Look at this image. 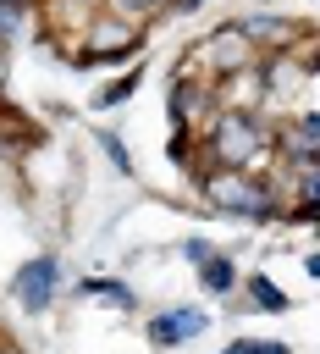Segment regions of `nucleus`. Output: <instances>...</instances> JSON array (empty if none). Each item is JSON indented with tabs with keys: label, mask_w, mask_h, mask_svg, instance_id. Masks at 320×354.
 I'll use <instances>...</instances> for the list:
<instances>
[{
	"label": "nucleus",
	"mask_w": 320,
	"mask_h": 354,
	"mask_svg": "<svg viewBox=\"0 0 320 354\" xmlns=\"http://www.w3.org/2000/svg\"><path fill=\"white\" fill-rule=\"evenodd\" d=\"M199 144H204V166H199V177H204V171H254V160L276 138H270L259 111H215L210 127L199 133Z\"/></svg>",
	"instance_id": "obj_1"
},
{
	"label": "nucleus",
	"mask_w": 320,
	"mask_h": 354,
	"mask_svg": "<svg viewBox=\"0 0 320 354\" xmlns=\"http://www.w3.org/2000/svg\"><path fill=\"white\" fill-rule=\"evenodd\" d=\"M199 194H204L210 210H221L232 221H281L287 216L281 194L259 171H204L199 177Z\"/></svg>",
	"instance_id": "obj_2"
},
{
	"label": "nucleus",
	"mask_w": 320,
	"mask_h": 354,
	"mask_svg": "<svg viewBox=\"0 0 320 354\" xmlns=\"http://www.w3.org/2000/svg\"><path fill=\"white\" fill-rule=\"evenodd\" d=\"M83 44H88V50H77L72 66H110V61H127V66H132L138 50H143V28L99 6V11L83 22Z\"/></svg>",
	"instance_id": "obj_3"
},
{
	"label": "nucleus",
	"mask_w": 320,
	"mask_h": 354,
	"mask_svg": "<svg viewBox=\"0 0 320 354\" xmlns=\"http://www.w3.org/2000/svg\"><path fill=\"white\" fill-rule=\"evenodd\" d=\"M215 111H221L215 83L182 61V66L171 72V88H166V116H171V127H177V133H204Z\"/></svg>",
	"instance_id": "obj_4"
},
{
	"label": "nucleus",
	"mask_w": 320,
	"mask_h": 354,
	"mask_svg": "<svg viewBox=\"0 0 320 354\" xmlns=\"http://www.w3.org/2000/svg\"><path fill=\"white\" fill-rule=\"evenodd\" d=\"M248 66H259V50L237 33V22H221V28H215V33H204V39H199V50H193V72H204L210 83L237 77V72H248Z\"/></svg>",
	"instance_id": "obj_5"
},
{
	"label": "nucleus",
	"mask_w": 320,
	"mask_h": 354,
	"mask_svg": "<svg viewBox=\"0 0 320 354\" xmlns=\"http://www.w3.org/2000/svg\"><path fill=\"white\" fill-rule=\"evenodd\" d=\"M61 282H66L61 254H33L28 266H17V271H11V299H17L28 315H44V310H55Z\"/></svg>",
	"instance_id": "obj_6"
},
{
	"label": "nucleus",
	"mask_w": 320,
	"mask_h": 354,
	"mask_svg": "<svg viewBox=\"0 0 320 354\" xmlns=\"http://www.w3.org/2000/svg\"><path fill=\"white\" fill-rule=\"evenodd\" d=\"M237 22V33L259 50V55H281V50H298L303 44V22L298 17H287V11H243V17H232Z\"/></svg>",
	"instance_id": "obj_7"
},
{
	"label": "nucleus",
	"mask_w": 320,
	"mask_h": 354,
	"mask_svg": "<svg viewBox=\"0 0 320 354\" xmlns=\"http://www.w3.org/2000/svg\"><path fill=\"white\" fill-rule=\"evenodd\" d=\"M204 332H210V315L193 310V304H171V310H154V315L143 321V337H149L154 348H182V343H193V337H204Z\"/></svg>",
	"instance_id": "obj_8"
},
{
	"label": "nucleus",
	"mask_w": 320,
	"mask_h": 354,
	"mask_svg": "<svg viewBox=\"0 0 320 354\" xmlns=\"http://www.w3.org/2000/svg\"><path fill=\"white\" fill-rule=\"evenodd\" d=\"M270 138H276V155H281V160H292V166H314V160H320V111L287 116Z\"/></svg>",
	"instance_id": "obj_9"
},
{
	"label": "nucleus",
	"mask_w": 320,
	"mask_h": 354,
	"mask_svg": "<svg viewBox=\"0 0 320 354\" xmlns=\"http://www.w3.org/2000/svg\"><path fill=\"white\" fill-rule=\"evenodd\" d=\"M259 83H265V100H292L303 83H309V66L281 50V55H259Z\"/></svg>",
	"instance_id": "obj_10"
},
{
	"label": "nucleus",
	"mask_w": 320,
	"mask_h": 354,
	"mask_svg": "<svg viewBox=\"0 0 320 354\" xmlns=\"http://www.w3.org/2000/svg\"><path fill=\"white\" fill-rule=\"evenodd\" d=\"M237 293L248 299V310H254V315H281V310H292V299H287V288H281V282H270L265 271H248Z\"/></svg>",
	"instance_id": "obj_11"
},
{
	"label": "nucleus",
	"mask_w": 320,
	"mask_h": 354,
	"mask_svg": "<svg viewBox=\"0 0 320 354\" xmlns=\"http://www.w3.org/2000/svg\"><path fill=\"white\" fill-rule=\"evenodd\" d=\"M199 288H204L210 299H232V293L243 288V271H237V260H232V254H215L210 266H199Z\"/></svg>",
	"instance_id": "obj_12"
},
{
	"label": "nucleus",
	"mask_w": 320,
	"mask_h": 354,
	"mask_svg": "<svg viewBox=\"0 0 320 354\" xmlns=\"http://www.w3.org/2000/svg\"><path fill=\"white\" fill-rule=\"evenodd\" d=\"M138 83H143V61H132V66H127V72H116L105 88H94V100H88V105H94V111H116V105H127V100L138 94Z\"/></svg>",
	"instance_id": "obj_13"
},
{
	"label": "nucleus",
	"mask_w": 320,
	"mask_h": 354,
	"mask_svg": "<svg viewBox=\"0 0 320 354\" xmlns=\"http://www.w3.org/2000/svg\"><path fill=\"white\" fill-rule=\"evenodd\" d=\"M77 293H83V299H99V304H116V310H138V293H132L127 282H116V277H99V271L83 277Z\"/></svg>",
	"instance_id": "obj_14"
},
{
	"label": "nucleus",
	"mask_w": 320,
	"mask_h": 354,
	"mask_svg": "<svg viewBox=\"0 0 320 354\" xmlns=\"http://www.w3.org/2000/svg\"><path fill=\"white\" fill-rule=\"evenodd\" d=\"M28 17H33V6H22V0H0V50L22 44V33H28Z\"/></svg>",
	"instance_id": "obj_15"
},
{
	"label": "nucleus",
	"mask_w": 320,
	"mask_h": 354,
	"mask_svg": "<svg viewBox=\"0 0 320 354\" xmlns=\"http://www.w3.org/2000/svg\"><path fill=\"white\" fill-rule=\"evenodd\" d=\"M94 138H99V155H105V166H110L116 177H132V155H127V144H121V133H110V127H99Z\"/></svg>",
	"instance_id": "obj_16"
},
{
	"label": "nucleus",
	"mask_w": 320,
	"mask_h": 354,
	"mask_svg": "<svg viewBox=\"0 0 320 354\" xmlns=\"http://www.w3.org/2000/svg\"><path fill=\"white\" fill-rule=\"evenodd\" d=\"M166 6L171 0H105V11H116V17H127V22H154V17H166Z\"/></svg>",
	"instance_id": "obj_17"
},
{
	"label": "nucleus",
	"mask_w": 320,
	"mask_h": 354,
	"mask_svg": "<svg viewBox=\"0 0 320 354\" xmlns=\"http://www.w3.org/2000/svg\"><path fill=\"white\" fill-rule=\"evenodd\" d=\"M22 144H33V127L17 122V116H0V160H11Z\"/></svg>",
	"instance_id": "obj_18"
},
{
	"label": "nucleus",
	"mask_w": 320,
	"mask_h": 354,
	"mask_svg": "<svg viewBox=\"0 0 320 354\" xmlns=\"http://www.w3.org/2000/svg\"><path fill=\"white\" fill-rule=\"evenodd\" d=\"M215 254H221V249H215V243H210V238H182V260H188V266H193V271H199V266H210V260H215Z\"/></svg>",
	"instance_id": "obj_19"
},
{
	"label": "nucleus",
	"mask_w": 320,
	"mask_h": 354,
	"mask_svg": "<svg viewBox=\"0 0 320 354\" xmlns=\"http://www.w3.org/2000/svg\"><path fill=\"white\" fill-rule=\"evenodd\" d=\"M50 6H61V11H72L77 22H88V17H94V11L105 6V0H50Z\"/></svg>",
	"instance_id": "obj_20"
},
{
	"label": "nucleus",
	"mask_w": 320,
	"mask_h": 354,
	"mask_svg": "<svg viewBox=\"0 0 320 354\" xmlns=\"http://www.w3.org/2000/svg\"><path fill=\"white\" fill-rule=\"evenodd\" d=\"M248 354H292V343H281V337H248Z\"/></svg>",
	"instance_id": "obj_21"
},
{
	"label": "nucleus",
	"mask_w": 320,
	"mask_h": 354,
	"mask_svg": "<svg viewBox=\"0 0 320 354\" xmlns=\"http://www.w3.org/2000/svg\"><path fill=\"white\" fill-rule=\"evenodd\" d=\"M199 6H204V0H171V6H166V17H193Z\"/></svg>",
	"instance_id": "obj_22"
},
{
	"label": "nucleus",
	"mask_w": 320,
	"mask_h": 354,
	"mask_svg": "<svg viewBox=\"0 0 320 354\" xmlns=\"http://www.w3.org/2000/svg\"><path fill=\"white\" fill-rule=\"evenodd\" d=\"M303 271H309V277L320 282V249H314V254H303Z\"/></svg>",
	"instance_id": "obj_23"
},
{
	"label": "nucleus",
	"mask_w": 320,
	"mask_h": 354,
	"mask_svg": "<svg viewBox=\"0 0 320 354\" xmlns=\"http://www.w3.org/2000/svg\"><path fill=\"white\" fill-rule=\"evenodd\" d=\"M221 354H248V337H237V343H226Z\"/></svg>",
	"instance_id": "obj_24"
},
{
	"label": "nucleus",
	"mask_w": 320,
	"mask_h": 354,
	"mask_svg": "<svg viewBox=\"0 0 320 354\" xmlns=\"http://www.w3.org/2000/svg\"><path fill=\"white\" fill-rule=\"evenodd\" d=\"M22 6H39V0H22Z\"/></svg>",
	"instance_id": "obj_25"
},
{
	"label": "nucleus",
	"mask_w": 320,
	"mask_h": 354,
	"mask_svg": "<svg viewBox=\"0 0 320 354\" xmlns=\"http://www.w3.org/2000/svg\"><path fill=\"white\" fill-rule=\"evenodd\" d=\"M314 166H320V160H314Z\"/></svg>",
	"instance_id": "obj_26"
}]
</instances>
